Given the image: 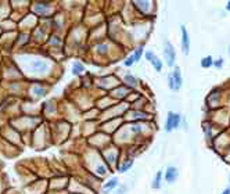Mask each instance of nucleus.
<instances>
[{
  "instance_id": "nucleus-10",
  "label": "nucleus",
  "mask_w": 230,
  "mask_h": 194,
  "mask_svg": "<svg viewBox=\"0 0 230 194\" xmlns=\"http://www.w3.org/2000/svg\"><path fill=\"white\" fill-rule=\"evenodd\" d=\"M132 165H133V160H126L123 165L119 168V172H121V173H123V172H126L127 169H130V166H132Z\"/></svg>"
},
{
  "instance_id": "nucleus-19",
  "label": "nucleus",
  "mask_w": 230,
  "mask_h": 194,
  "mask_svg": "<svg viewBox=\"0 0 230 194\" xmlns=\"http://www.w3.org/2000/svg\"><path fill=\"white\" fill-rule=\"evenodd\" d=\"M132 129H133V132H140V130H141V126H139V125H136V126H133Z\"/></svg>"
},
{
  "instance_id": "nucleus-16",
  "label": "nucleus",
  "mask_w": 230,
  "mask_h": 194,
  "mask_svg": "<svg viewBox=\"0 0 230 194\" xmlns=\"http://www.w3.org/2000/svg\"><path fill=\"white\" fill-rule=\"evenodd\" d=\"M135 4L139 8H141V10H146L147 7H148V3L147 2H143V3H139V2H135Z\"/></svg>"
},
{
  "instance_id": "nucleus-8",
  "label": "nucleus",
  "mask_w": 230,
  "mask_h": 194,
  "mask_svg": "<svg viewBox=\"0 0 230 194\" xmlns=\"http://www.w3.org/2000/svg\"><path fill=\"white\" fill-rule=\"evenodd\" d=\"M212 64H213L212 57H209V55H208V57H204L201 60V67H202V68H209Z\"/></svg>"
},
{
  "instance_id": "nucleus-24",
  "label": "nucleus",
  "mask_w": 230,
  "mask_h": 194,
  "mask_svg": "<svg viewBox=\"0 0 230 194\" xmlns=\"http://www.w3.org/2000/svg\"><path fill=\"white\" fill-rule=\"evenodd\" d=\"M226 8H227V10H229V11H230V2H229V3H227V6H226Z\"/></svg>"
},
{
  "instance_id": "nucleus-21",
  "label": "nucleus",
  "mask_w": 230,
  "mask_h": 194,
  "mask_svg": "<svg viewBox=\"0 0 230 194\" xmlns=\"http://www.w3.org/2000/svg\"><path fill=\"white\" fill-rule=\"evenodd\" d=\"M97 172H99V173H104V172H105L104 166H99V169H97Z\"/></svg>"
},
{
  "instance_id": "nucleus-1",
  "label": "nucleus",
  "mask_w": 230,
  "mask_h": 194,
  "mask_svg": "<svg viewBox=\"0 0 230 194\" xmlns=\"http://www.w3.org/2000/svg\"><path fill=\"white\" fill-rule=\"evenodd\" d=\"M182 116L179 114H173V112H168V118H166V125H165V130L171 132L172 129H176L180 123Z\"/></svg>"
},
{
  "instance_id": "nucleus-22",
  "label": "nucleus",
  "mask_w": 230,
  "mask_h": 194,
  "mask_svg": "<svg viewBox=\"0 0 230 194\" xmlns=\"http://www.w3.org/2000/svg\"><path fill=\"white\" fill-rule=\"evenodd\" d=\"M222 64H223V60H219V61H216V63H215V65L219 68V67H222Z\"/></svg>"
},
{
  "instance_id": "nucleus-20",
  "label": "nucleus",
  "mask_w": 230,
  "mask_h": 194,
  "mask_svg": "<svg viewBox=\"0 0 230 194\" xmlns=\"http://www.w3.org/2000/svg\"><path fill=\"white\" fill-rule=\"evenodd\" d=\"M50 43H60V39H58V38H53L51 39V40H50Z\"/></svg>"
},
{
  "instance_id": "nucleus-5",
  "label": "nucleus",
  "mask_w": 230,
  "mask_h": 194,
  "mask_svg": "<svg viewBox=\"0 0 230 194\" xmlns=\"http://www.w3.org/2000/svg\"><path fill=\"white\" fill-rule=\"evenodd\" d=\"M172 76H173L175 82H176L177 89H180V87H182V83H183L182 74H180V69H179V68H175V71H173V74H172Z\"/></svg>"
},
{
  "instance_id": "nucleus-7",
  "label": "nucleus",
  "mask_w": 230,
  "mask_h": 194,
  "mask_svg": "<svg viewBox=\"0 0 230 194\" xmlns=\"http://www.w3.org/2000/svg\"><path fill=\"white\" fill-rule=\"evenodd\" d=\"M116 184H118V179H115V177H114V179H111L110 182H108L107 184L104 186V193H110V191L112 190V188L115 187Z\"/></svg>"
},
{
  "instance_id": "nucleus-2",
  "label": "nucleus",
  "mask_w": 230,
  "mask_h": 194,
  "mask_svg": "<svg viewBox=\"0 0 230 194\" xmlns=\"http://www.w3.org/2000/svg\"><path fill=\"white\" fill-rule=\"evenodd\" d=\"M163 54H165V57H166V63H168V67H173L175 55H176V53H175L173 46H172L169 42H166V44H165V49H163Z\"/></svg>"
},
{
  "instance_id": "nucleus-9",
  "label": "nucleus",
  "mask_w": 230,
  "mask_h": 194,
  "mask_svg": "<svg viewBox=\"0 0 230 194\" xmlns=\"http://www.w3.org/2000/svg\"><path fill=\"white\" fill-rule=\"evenodd\" d=\"M83 69H85V68H83L82 64H80V63H75L74 64V68H72V74H74V75H79V74H82V72H83Z\"/></svg>"
},
{
  "instance_id": "nucleus-11",
  "label": "nucleus",
  "mask_w": 230,
  "mask_h": 194,
  "mask_svg": "<svg viewBox=\"0 0 230 194\" xmlns=\"http://www.w3.org/2000/svg\"><path fill=\"white\" fill-rule=\"evenodd\" d=\"M161 176H162V172L161 171H158L157 172V175H155V180L152 182V188H158L159 187V182H161Z\"/></svg>"
},
{
  "instance_id": "nucleus-3",
  "label": "nucleus",
  "mask_w": 230,
  "mask_h": 194,
  "mask_svg": "<svg viewBox=\"0 0 230 194\" xmlns=\"http://www.w3.org/2000/svg\"><path fill=\"white\" fill-rule=\"evenodd\" d=\"M180 30H182V50L184 54H188V51H190V38H188L187 29H186L184 25H182Z\"/></svg>"
},
{
  "instance_id": "nucleus-23",
  "label": "nucleus",
  "mask_w": 230,
  "mask_h": 194,
  "mask_svg": "<svg viewBox=\"0 0 230 194\" xmlns=\"http://www.w3.org/2000/svg\"><path fill=\"white\" fill-rule=\"evenodd\" d=\"M222 194H230V187H227L226 190H224V191H223V193H222Z\"/></svg>"
},
{
  "instance_id": "nucleus-6",
  "label": "nucleus",
  "mask_w": 230,
  "mask_h": 194,
  "mask_svg": "<svg viewBox=\"0 0 230 194\" xmlns=\"http://www.w3.org/2000/svg\"><path fill=\"white\" fill-rule=\"evenodd\" d=\"M32 65H33V68H35L36 71H39V72L46 71V68H47V64L44 63V61H35Z\"/></svg>"
},
{
  "instance_id": "nucleus-17",
  "label": "nucleus",
  "mask_w": 230,
  "mask_h": 194,
  "mask_svg": "<svg viewBox=\"0 0 230 194\" xmlns=\"http://www.w3.org/2000/svg\"><path fill=\"white\" fill-rule=\"evenodd\" d=\"M133 63H135V58H133V55H130L129 58H126V60H125V65H126V67H130Z\"/></svg>"
},
{
  "instance_id": "nucleus-15",
  "label": "nucleus",
  "mask_w": 230,
  "mask_h": 194,
  "mask_svg": "<svg viewBox=\"0 0 230 194\" xmlns=\"http://www.w3.org/2000/svg\"><path fill=\"white\" fill-rule=\"evenodd\" d=\"M144 57H146V60H147V61H152V60H154V58H155V55H154V53H152V51H150V50H148V51H146V54H144Z\"/></svg>"
},
{
  "instance_id": "nucleus-18",
  "label": "nucleus",
  "mask_w": 230,
  "mask_h": 194,
  "mask_svg": "<svg viewBox=\"0 0 230 194\" xmlns=\"http://www.w3.org/2000/svg\"><path fill=\"white\" fill-rule=\"evenodd\" d=\"M97 51H99V53L107 51V46H105V44H99V46H97Z\"/></svg>"
},
{
  "instance_id": "nucleus-12",
  "label": "nucleus",
  "mask_w": 230,
  "mask_h": 194,
  "mask_svg": "<svg viewBox=\"0 0 230 194\" xmlns=\"http://www.w3.org/2000/svg\"><path fill=\"white\" fill-rule=\"evenodd\" d=\"M125 82H126L129 86H132V87H135V86L137 85V80H136L132 75H126V76H125Z\"/></svg>"
},
{
  "instance_id": "nucleus-13",
  "label": "nucleus",
  "mask_w": 230,
  "mask_h": 194,
  "mask_svg": "<svg viewBox=\"0 0 230 194\" xmlns=\"http://www.w3.org/2000/svg\"><path fill=\"white\" fill-rule=\"evenodd\" d=\"M151 64L154 65V68H155V71L157 72H161V69H162V63H161L158 58H154V60L151 61Z\"/></svg>"
},
{
  "instance_id": "nucleus-14",
  "label": "nucleus",
  "mask_w": 230,
  "mask_h": 194,
  "mask_svg": "<svg viewBox=\"0 0 230 194\" xmlns=\"http://www.w3.org/2000/svg\"><path fill=\"white\" fill-rule=\"evenodd\" d=\"M141 54H143V47L140 46V47H137V49H136L135 54H133V58H135V63H136V61H139V60H140Z\"/></svg>"
},
{
  "instance_id": "nucleus-4",
  "label": "nucleus",
  "mask_w": 230,
  "mask_h": 194,
  "mask_svg": "<svg viewBox=\"0 0 230 194\" xmlns=\"http://www.w3.org/2000/svg\"><path fill=\"white\" fill-rule=\"evenodd\" d=\"M177 176H179V172H177V169L175 168V166H169V168L166 169L165 180H166L168 183H173V182H176Z\"/></svg>"
}]
</instances>
